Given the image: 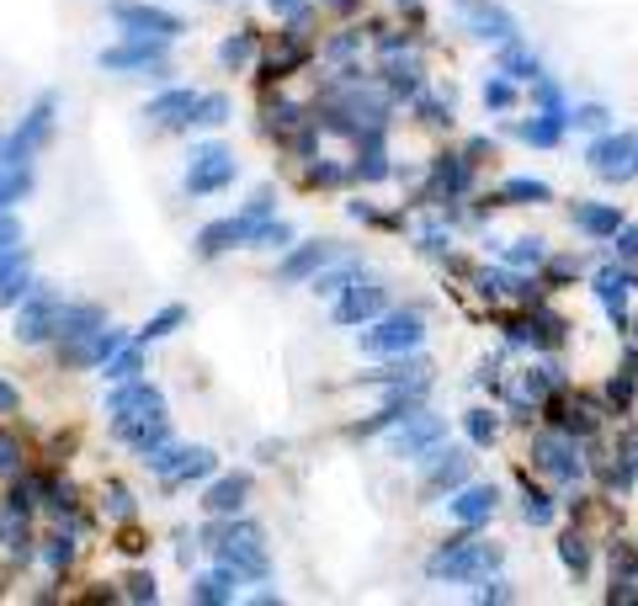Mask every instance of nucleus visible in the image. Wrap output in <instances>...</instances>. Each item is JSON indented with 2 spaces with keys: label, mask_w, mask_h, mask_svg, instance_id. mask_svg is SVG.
Instances as JSON below:
<instances>
[{
  "label": "nucleus",
  "mask_w": 638,
  "mask_h": 606,
  "mask_svg": "<svg viewBox=\"0 0 638 606\" xmlns=\"http://www.w3.org/2000/svg\"><path fill=\"white\" fill-rule=\"evenodd\" d=\"M192 107H197V91L171 86V91H160L150 107H144V118L160 122V128H192Z\"/></svg>",
  "instance_id": "nucleus-22"
},
{
  "label": "nucleus",
  "mask_w": 638,
  "mask_h": 606,
  "mask_svg": "<svg viewBox=\"0 0 638 606\" xmlns=\"http://www.w3.org/2000/svg\"><path fill=\"white\" fill-rule=\"evenodd\" d=\"M591 171H596V176H612V182L634 176L638 171V139H628V133L596 139V144H591Z\"/></svg>",
  "instance_id": "nucleus-14"
},
{
  "label": "nucleus",
  "mask_w": 638,
  "mask_h": 606,
  "mask_svg": "<svg viewBox=\"0 0 638 606\" xmlns=\"http://www.w3.org/2000/svg\"><path fill=\"white\" fill-rule=\"evenodd\" d=\"M229 96L224 91H208V96H197V107H192V128H224L229 122Z\"/></svg>",
  "instance_id": "nucleus-33"
},
{
  "label": "nucleus",
  "mask_w": 638,
  "mask_h": 606,
  "mask_svg": "<svg viewBox=\"0 0 638 606\" xmlns=\"http://www.w3.org/2000/svg\"><path fill=\"white\" fill-rule=\"evenodd\" d=\"M442 442H447V421H442V415H425V410L404 415V421H399V431L389 436L394 457H415V463H421L425 453H436Z\"/></svg>",
  "instance_id": "nucleus-8"
},
{
  "label": "nucleus",
  "mask_w": 638,
  "mask_h": 606,
  "mask_svg": "<svg viewBox=\"0 0 638 606\" xmlns=\"http://www.w3.org/2000/svg\"><path fill=\"white\" fill-rule=\"evenodd\" d=\"M543 261V240H511L506 250V267H538Z\"/></svg>",
  "instance_id": "nucleus-48"
},
{
  "label": "nucleus",
  "mask_w": 638,
  "mask_h": 606,
  "mask_svg": "<svg viewBox=\"0 0 638 606\" xmlns=\"http://www.w3.org/2000/svg\"><path fill=\"white\" fill-rule=\"evenodd\" d=\"M431 186H436V197H457L468 186V160L463 154H442L436 171H431Z\"/></svg>",
  "instance_id": "nucleus-27"
},
{
  "label": "nucleus",
  "mask_w": 638,
  "mask_h": 606,
  "mask_svg": "<svg viewBox=\"0 0 638 606\" xmlns=\"http://www.w3.org/2000/svg\"><path fill=\"white\" fill-rule=\"evenodd\" d=\"M425 495H436V489H457L468 479V457L453 453V447H436V453H425Z\"/></svg>",
  "instance_id": "nucleus-21"
},
{
  "label": "nucleus",
  "mask_w": 638,
  "mask_h": 606,
  "mask_svg": "<svg viewBox=\"0 0 638 606\" xmlns=\"http://www.w3.org/2000/svg\"><path fill=\"white\" fill-rule=\"evenodd\" d=\"M54 516H75V489L69 485H48V500H43Z\"/></svg>",
  "instance_id": "nucleus-55"
},
{
  "label": "nucleus",
  "mask_w": 638,
  "mask_h": 606,
  "mask_svg": "<svg viewBox=\"0 0 638 606\" xmlns=\"http://www.w3.org/2000/svg\"><path fill=\"white\" fill-rule=\"evenodd\" d=\"M474 32H479V37H489V43H511V37H517V22H511L506 11L485 6V11H474Z\"/></svg>",
  "instance_id": "nucleus-34"
},
{
  "label": "nucleus",
  "mask_w": 638,
  "mask_h": 606,
  "mask_svg": "<svg viewBox=\"0 0 638 606\" xmlns=\"http://www.w3.org/2000/svg\"><path fill=\"white\" fill-rule=\"evenodd\" d=\"M256 240V218H245V213H229V218H213L197 229V256L203 261H218L224 250H235V245H250Z\"/></svg>",
  "instance_id": "nucleus-13"
},
{
  "label": "nucleus",
  "mask_w": 638,
  "mask_h": 606,
  "mask_svg": "<svg viewBox=\"0 0 638 606\" xmlns=\"http://www.w3.org/2000/svg\"><path fill=\"white\" fill-rule=\"evenodd\" d=\"M165 59H171V37H139V32H122L112 48L96 54V64L107 75H144V69H154Z\"/></svg>",
  "instance_id": "nucleus-5"
},
{
  "label": "nucleus",
  "mask_w": 638,
  "mask_h": 606,
  "mask_svg": "<svg viewBox=\"0 0 638 606\" xmlns=\"http://www.w3.org/2000/svg\"><path fill=\"white\" fill-rule=\"evenodd\" d=\"M54 91H43L37 101L28 107V118L17 122L6 139H0V165H32V154L43 150L48 139H54Z\"/></svg>",
  "instance_id": "nucleus-3"
},
{
  "label": "nucleus",
  "mask_w": 638,
  "mask_h": 606,
  "mask_svg": "<svg viewBox=\"0 0 638 606\" xmlns=\"http://www.w3.org/2000/svg\"><path fill=\"white\" fill-rule=\"evenodd\" d=\"M43 489L48 485H37V479H28V474H22V479H17V485H11V495H6V506H17V511H37V495H43Z\"/></svg>",
  "instance_id": "nucleus-46"
},
{
  "label": "nucleus",
  "mask_w": 638,
  "mask_h": 606,
  "mask_svg": "<svg viewBox=\"0 0 638 606\" xmlns=\"http://www.w3.org/2000/svg\"><path fill=\"white\" fill-rule=\"evenodd\" d=\"M11 245H22V224L11 213H0V250H11Z\"/></svg>",
  "instance_id": "nucleus-57"
},
{
  "label": "nucleus",
  "mask_w": 638,
  "mask_h": 606,
  "mask_svg": "<svg viewBox=\"0 0 638 606\" xmlns=\"http://www.w3.org/2000/svg\"><path fill=\"white\" fill-rule=\"evenodd\" d=\"M107 17H112L122 32H139V37H182L186 32V22L176 17V11L150 6V0H112Z\"/></svg>",
  "instance_id": "nucleus-6"
},
{
  "label": "nucleus",
  "mask_w": 638,
  "mask_h": 606,
  "mask_svg": "<svg viewBox=\"0 0 638 606\" xmlns=\"http://www.w3.org/2000/svg\"><path fill=\"white\" fill-rule=\"evenodd\" d=\"M617 256L638 261V229H617Z\"/></svg>",
  "instance_id": "nucleus-59"
},
{
  "label": "nucleus",
  "mask_w": 638,
  "mask_h": 606,
  "mask_svg": "<svg viewBox=\"0 0 638 606\" xmlns=\"http://www.w3.org/2000/svg\"><path fill=\"white\" fill-rule=\"evenodd\" d=\"M235 176H240V160H235L229 144H197L182 186H186V197H213V192L235 186Z\"/></svg>",
  "instance_id": "nucleus-4"
},
{
  "label": "nucleus",
  "mask_w": 638,
  "mask_h": 606,
  "mask_svg": "<svg viewBox=\"0 0 638 606\" xmlns=\"http://www.w3.org/2000/svg\"><path fill=\"white\" fill-rule=\"evenodd\" d=\"M425 340V320L421 309H383L372 325H363V351L367 357H404V351H415Z\"/></svg>",
  "instance_id": "nucleus-2"
},
{
  "label": "nucleus",
  "mask_w": 638,
  "mask_h": 606,
  "mask_svg": "<svg viewBox=\"0 0 638 606\" xmlns=\"http://www.w3.org/2000/svg\"><path fill=\"white\" fill-rule=\"evenodd\" d=\"M399 6H415V0H399Z\"/></svg>",
  "instance_id": "nucleus-64"
},
{
  "label": "nucleus",
  "mask_w": 638,
  "mask_h": 606,
  "mask_svg": "<svg viewBox=\"0 0 638 606\" xmlns=\"http://www.w3.org/2000/svg\"><path fill=\"white\" fill-rule=\"evenodd\" d=\"M112 436H118L122 447H133V453L144 457V453H154L160 442H171V421H165V410H154V415H144V421L112 425Z\"/></svg>",
  "instance_id": "nucleus-20"
},
{
  "label": "nucleus",
  "mask_w": 638,
  "mask_h": 606,
  "mask_svg": "<svg viewBox=\"0 0 638 606\" xmlns=\"http://www.w3.org/2000/svg\"><path fill=\"white\" fill-rule=\"evenodd\" d=\"M182 325H186V309H182V303H165V309H160L154 320H144V331H139V340H144V346H154V340L176 335Z\"/></svg>",
  "instance_id": "nucleus-32"
},
{
  "label": "nucleus",
  "mask_w": 638,
  "mask_h": 606,
  "mask_svg": "<svg viewBox=\"0 0 638 606\" xmlns=\"http://www.w3.org/2000/svg\"><path fill=\"white\" fill-rule=\"evenodd\" d=\"M272 6V17H299L304 11V0H267Z\"/></svg>",
  "instance_id": "nucleus-62"
},
{
  "label": "nucleus",
  "mask_w": 638,
  "mask_h": 606,
  "mask_svg": "<svg viewBox=\"0 0 638 606\" xmlns=\"http://www.w3.org/2000/svg\"><path fill=\"white\" fill-rule=\"evenodd\" d=\"M154 410H165V394L154 389L150 378H133V383H112L107 394V421L112 425H128V421H144Z\"/></svg>",
  "instance_id": "nucleus-9"
},
{
  "label": "nucleus",
  "mask_w": 638,
  "mask_h": 606,
  "mask_svg": "<svg viewBox=\"0 0 638 606\" xmlns=\"http://www.w3.org/2000/svg\"><path fill=\"white\" fill-rule=\"evenodd\" d=\"M122 596H128V602H160V585H154V575L133 570V575L122 580Z\"/></svg>",
  "instance_id": "nucleus-47"
},
{
  "label": "nucleus",
  "mask_w": 638,
  "mask_h": 606,
  "mask_svg": "<svg viewBox=\"0 0 638 606\" xmlns=\"http://www.w3.org/2000/svg\"><path fill=\"white\" fill-rule=\"evenodd\" d=\"M325 6H335V11H352V6H357V0H325Z\"/></svg>",
  "instance_id": "nucleus-63"
},
{
  "label": "nucleus",
  "mask_w": 638,
  "mask_h": 606,
  "mask_svg": "<svg viewBox=\"0 0 638 606\" xmlns=\"http://www.w3.org/2000/svg\"><path fill=\"white\" fill-rule=\"evenodd\" d=\"M245 495H250V474H218V479L203 489V511L208 516H240Z\"/></svg>",
  "instance_id": "nucleus-19"
},
{
  "label": "nucleus",
  "mask_w": 638,
  "mask_h": 606,
  "mask_svg": "<svg viewBox=\"0 0 638 606\" xmlns=\"http://www.w3.org/2000/svg\"><path fill=\"white\" fill-rule=\"evenodd\" d=\"M240 585H245V575L235 570V564H218V570L192 580L186 596H192L197 606H229V602H240Z\"/></svg>",
  "instance_id": "nucleus-16"
},
{
  "label": "nucleus",
  "mask_w": 638,
  "mask_h": 606,
  "mask_svg": "<svg viewBox=\"0 0 638 606\" xmlns=\"http://www.w3.org/2000/svg\"><path fill=\"white\" fill-rule=\"evenodd\" d=\"M357 277H363V267H357V261H340V267H325V272L314 277V282H309V288H314V293H320V299H340V293H346V288H352V282H357Z\"/></svg>",
  "instance_id": "nucleus-31"
},
{
  "label": "nucleus",
  "mask_w": 638,
  "mask_h": 606,
  "mask_svg": "<svg viewBox=\"0 0 638 606\" xmlns=\"http://www.w3.org/2000/svg\"><path fill=\"white\" fill-rule=\"evenodd\" d=\"M107 516H112V521H133V516H139L133 489H128V485H107Z\"/></svg>",
  "instance_id": "nucleus-44"
},
{
  "label": "nucleus",
  "mask_w": 638,
  "mask_h": 606,
  "mask_svg": "<svg viewBox=\"0 0 638 606\" xmlns=\"http://www.w3.org/2000/svg\"><path fill=\"white\" fill-rule=\"evenodd\" d=\"M128 346V335L112 331V325H101L96 335H86V340H69V346H60V362L64 367H101L112 351H122Z\"/></svg>",
  "instance_id": "nucleus-15"
},
{
  "label": "nucleus",
  "mask_w": 638,
  "mask_h": 606,
  "mask_svg": "<svg viewBox=\"0 0 638 606\" xmlns=\"http://www.w3.org/2000/svg\"><path fill=\"white\" fill-rule=\"evenodd\" d=\"M500 75H511V80H543V64L532 59L527 48L506 43V54H500Z\"/></svg>",
  "instance_id": "nucleus-37"
},
{
  "label": "nucleus",
  "mask_w": 638,
  "mask_h": 606,
  "mask_svg": "<svg viewBox=\"0 0 638 606\" xmlns=\"http://www.w3.org/2000/svg\"><path fill=\"white\" fill-rule=\"evenodd\" d=\"M0 543L11 548L17 559H28V553H32V538H28V511H17V506H0Z\"/></svg>",
  "instance_id": "nucleus-28"
},
{
  "label": "nucleus",
  "mask_w": 638,
  "mask_h": 606,
  "mask_svg": "<svg viewBox=\"0 0 638 606\" xmlns=\"http://www.w3.org/2000/svg\"><path fill=\"white\" fill-rule=\"evenodd\" d=\"M479 602H511V591H506V580H489L485 591H479Z\"/></svg>",
  "instance_id": "nucleus-61"
},
{
  "label": "nucleus",
  "mask_w": 638,
  "mask_h": 606,
  "mask_svg": "<svg viewBox=\"0 0 638 606\" xmlns=\"http://www.w3.org/2000/svg\"><path fill=\"white\" fill-rule=\"evenodd\" d=\"M463 425H468V442H474V447H489V442L500 436V421H495L489 410H468V415H463Z\"/></svg>",
  "instance_id": "nucleus-43"
},
{
  "label": "nucleus",
  "mask_w": 638,
  "mask_h": 606,
  "mask_svg": "<svg viewBox=\"0 0 638 606\" xmlns=\"http://www.w3.org/2000/svg\"><path fill=\"white\" fill-rule=\"evenodd\" d=\"M521 516H527L532 527H548V521H553V500H548L543 489L527 485V495H521Z\"/></svg>",
  "instance_id": "nucleus-45"
},
{
  "label": "nucleus",
  "mask_w": 638,
  "mask_h": 606,
  "mask_svg": "<svg viewBox=\"0 0 638 606\" xmlns=\"http://www.w3.org/2000/svg\"><path fill=\"white\" fill-rule=\"evenodd\" d=\"M60 309H64V299L43 282L37 293H32L28 303H17V340L22 346H43V340H54V325H60Z\"/></svg>",
  "instance_id": "nucleus-7"
},
{
  "label": "nucleus",
  "mask_w": 638,
  "mask_h": 606,
  "mask_svg": "<svg viewBox=\"0 0 638 606\" xmlns=\"http://www.w3.org/2000/svg\"><path fill=\"white\" fill-rule=\"evenodd\" d=\"M564 122H570V112H538L532 122H521L517 133L527 139V144L548 150V144H559V139H564Z\"/></svg>",
  "instance_id": "nucleus-26"
},
{
  "label": "nucleus",
  "mask_w": 638,
  "mask_h": 606,
  "mask_svg": "<svg viewBox=\"0 0 638 606\" xmlns=\"http://www.w3.org/2000/svg\"><path fill=\"white\" fill-rule=\"evenodd\" d=\"M0 474H6V479L22 474V447H17V436H6V431H0Z\"/></svg>",
  "instance_id": "nucleus-50"
},
{
  "label": "nucleus",
  "mask_w": 638,
  "mask_h": 606,
  "mask_svg": "<svg viewBox=\"0 0 638 606\" xmlns=\"http://www.w3.org/2000/svg\"><path fill=\"white\" fill-rule=\"evenodd\" d=\"M28 267V245H11V250H0V288L11 282V277Z\"/></svg>",
  "instance_id": "nucleus-53"
},
{
  "label": "nucleus",
  "mask_w": 638,
  "mask_h": 606,
  "mask_svg": "<svg viewBox=\"0 0 638 606\" xmlns=\"http://www.w3.org/2000/svg\"><path fill=\"white\" fill-rule=\"evenodd\" d=\"M218 64H224V69H235V75H240V69H250V64H256V32H250V28L229 32V37L218 43Z\"/></svg>",
  "instance_id": "nucleus-25"
},
{
  "label": "nucleus",
  "mask_w": 638,
  "mask_h": 606,
  "mask_svg": "<svg viewBox=\"0 0 638 606\" xmlns=\"http://www.w3.org/2000/svg\"><path fill=\"white\" fill-rule=\"evenodd\" d=\"M628 288H634V272H623V267H607V272L596 277V293H602V303L612 309V320H623V303H628Z\"/></svg>",
  "instance_id": "nucleus-29"
},
{
  "label": "nucleus",
  "mask_w": 638,
  "mask_h": 606,
  "mask_svg": "<svg viewBox=\"0 0 638 606\" xmlns=\"http://www.w3.org/2000/svg\"><path fill=\"white\" fill-rule=\"evenodd\" d=\"M299 122H304V107H299V101H282V96H277V101H267V128H277V133H293Z\"/></svg>",
  "instance_id": "nucleus-41"
},
{
  "label": "nucleus",
  "mask_w": 638,
  "mask_h": 606,
  "mask_svg": "<svg viewBox=\"0 0 638 606\" xmlns=\"http://www.w3.org/2000/svg\"><path fill=\"white\" fill-rule=\"evenodd\" d=\"M575 229H585L591 240H617L623 213L607 208V203H575Z\"/></svg>",
  "instance_id": "nucleus-24"
},
{
  "label": "nucleus",
  "mask_w": 638,
  "mask_h": 606,
  "mask_svg": "<svg viewBox=\"0 0 638 606\" xmlns=\"http://www.w3.org/2000/svg\"><path fill=\"white\" fill-rule=\"evenodd\" d=\"M495 564H500V548H495V543H479V538H453L447 548H436V553L425 559V575L457 585V580L489 575Z\"/></svg>",
  "instance_id": "nucleus-1"
},
{
  "label": "nucleus",
  "mask_w": 638,
  "mask_h": 606,
  "mask_svg": "<svg viewBox=\"0 0 638 606\" xmlns=\"http://www.w3.org/2000/svg\"><path fill=\"white\" fill-rule=\"evenodd\" d=\"M500 197H506V203H548V182H532V176H511V182L500 186Z\"/></svg>",
  "instance_id": "nucleus-40"
},
{
  "label": "nucleus",
  "mask_w": 638,
  "mask_h": 606,
  "mask_svg": "<svg viewBox=\"0 0 638 606\" xmlns=\"http://www.w3.org/2000/svg\"><path fill=\"white\" fill-rule=\"evenodd\" d=\"M250 245H261V250H288V245H293V224H282V218H261Z\"/></svg>",
  "instance_id": "nucleus-39"
},
{
  "label": "nucleus",
  "mask_w": 638,
  "mask_h": 606,
  "mask_svg": "<svg viewBox=\"0 0 638 606\" xmlns=\"http://www.w3.org/2000/svg\"><path fill=\"white\" fill-rule=\"evenodd\" d=\"M37 288H43V282H37V277L22 267V272H17L11 282H6V288H0V309H17V303H28Z\"/></svg>",
  "instance_id": "nucleus-42"
},
{
  "label": "nucleus",
  "mask_w": 638,
  "mask_h": 606,
  "mask_svg": "<svg viewBox=\"0 0 638 606\" xmlns=\"http://www.w3.org/2000/svg\"><path fill=\"white\" fill-rule=\"evenodd\" d=\"M570 122H575V128H607V107L585 101V107H575V112H570Z\"/></svg>",
  "instance_id": "nucleus-56"
},
{
  "label": "nucleus",
  "mask_w": 638,
  "mask_h": 606,
  "mask_svg": "<svg viewBox=\"0 0 638 606\" xmlns=\"http://www.w3.org/2000/svg\"><path fill=\"white\" fill-rule=\"evenodd\" d=\"M11 410H22V394H17V389L0 378V415H11Z\"/></svg>",
  "instance_id": "nucleus-60"
},
{
  "label": "nucleus",
  "mask_w": 638,
  "mask_h": 606,
  "mask_svg": "<svg viewBox=\"0 0 638 606\" xmlns=\"http://www.w3.org/2000/svg\"><path fill=\"white\" fill-rule=\"evenodd\" d=\"M383 309H389V293H383L378 282H363V277H357V282L335 299L331 320H335V325H372Z\"/></svg>",
  "instance_id": "nucleus-12"
},
{
  "label": "nucleus",
  "mask_w": 638,
  "mask_h": 606,
  "mask_svg": "<svg viewBox=\"0 0 638 606\" xmlns=\"http://www.w3.org/2000/svg\"><path fill=\"white\" fill-rule=\"evenodd\" d=\"M335 256V240H309V245H293L288 256H282V267H277V282L282 288H299V282H314V277L331 267Z\"/></svg>",
  "instance_id": "nucleus-11"
},
{
  "label": "nucleus",
  "mask_w": 638,
  "mask_h": 606,
  "mask_svg": "<svg viewBox=\"0 0 638 606\" xmlns=\"http://www.w3.org/2000/svg\"><path fill=\"white\" fill-rule=\"evenodd\" d=\"M32 186H37L32 165H17V171H6V176H0V213H11L17 203H28Z\"/></svg>",
  "instance_id": "nucleus-30"
},
{
  "label": "nucleus",
  "mask_w": 638,
  "mask_h": 606,
  "mask_svg": "<svg viewBox=\"0 0 638 606\" xmlns=\"http://www.w3.org/2000/svg\"><path fill=\"white\" fill-rule=\"evenodd\" d=\"M240 213H245V218H256V224H261V218H272V213H277V192H272V186H261Z\"/></svg>",
  "instance_id": "nucleus-51"
},
{
  "label": "nucleus",
  "mask_w": 638,
  "mask_h": 606,
  "mask_svg": "<svg viewBox=\"0 0 638 606\" xmlns=\"http://www.w3.org/2000/svg\"><path fill=\"white\" fill-rule=\"evenodd\" d=\"M559 559H564V564H570V570H585V564H591V553H585V538H575V532H570V538H564V543H559Z\"/></svg>",
  "instance_id": "nucleus-52"
},
{
  "label": "nucleus",
  "mask_w": 638,
  "mask_h": 606,
  "mask_svg": "<svg viewBox=\"0 0 638 606\" xmlns=\"http://www.w3.org/2000/svg\"><path fill=\"white\" fill-rule=\"evenodd\" d=\"M352 176V171H340V165H331V160H320V165H309V186H340Z\"/></svg>",
  "instance_id": "nucleus-54"
},
{
  "label": "nucleus",
  "mask_w": 638,
  "mask_h": 606,
  "mask_svg": "<svg viewBox=\"0 0 638 606\" xmlns=\"http://www.w3.org/2000/svg\"><path fill=\"white\" fill-rule=\"evenodd\" d=\"M495 506H500V495H495V485H463L447 500V511H453V521H463V527H485L489 516H495Z\"/></svg>",
  "instance_id": "nucleus-18"
},
{
  "label": "nucleus",
  "mask_w": 638,
  "mask_h": 606,
  "mask_svg": "<svg viewBox=\"0 0 638 606\" xmlns=\"http://www.w3.org/2000/svg\"><path fill=\"white\" fill-rule=\"evenodd\" d=\"M75 553H80L75 532H54V538L43 543V564H48V570H69V564H75Z\"/></svg>",
  "instance_id": "nucleus-38"
},
{
  "label": "nucleus",
  "mask_w": 638,
  "mask_h": 606,
  "mask_svg": "<svg viewBox=\"0 0 638 606\" xmlns=\"http://www.w3.org/2000/svg\"><path fill=\"white\" fill-rule=\"evenodd\" d=\"M107 325V309L101 303H64L60 325H54V346H69V340H86Z\"/></svg>",
  "instance_id": "nucleus-17"
},
{
  "label": "nucleus",
  "mask_w": 638,
  "mask_h": 606,
  "mask_svg": "<svg viewBox=\"0 0 638 606\" xmlns=\"http://www.w3.org/2000/svg\"><path fill=\"white\" fill-rule=\"evenodd\" d=\"M532 463L543 468L548 479H559V485H575L580 479V447L570 431H543L538 442H532Z\"/></svg>",
  "instance_id": "nucleus-10"
},
{
  "label": "nucleus",
  "mask_w": 638,
  "mask_h": 606,
  "mask_svg": "<svg viewBox=\"0 0 638 606\" xmlns=\"http://www.w3.org/2000/svg\"><path fill=\"white\" fill-rule=\"evenodd\" d=\"M213 468H218V457H213L208 447H186L182 468H176V474H171V485H197V479H208Z\"/></svg>",
  "instance_id": "nucleus-35"
},
{
  "label": "nucleus",
  "mask_w": 638,
  "mask_h": 606,
  "mask_svg": "<svg viewBox=\"0 0 638 606\" xmlns=\"http://www.w3.org/2000/svg\"><path fill=\"white\" fill-rule=\"evenodd\" d=\"M357 43H363V32H346V37H335L325 54H331V59H346V54H357Z\"/></svg>",
  "instance_id": "nucleus-58"
},
{
  "label": "nucleus",
  "mask_w": 638,
  "mask_h": 606,
  "mask_svg": "<svg viewBox=\"0 0 638 606\" xmlns=\"http://www.w3.org/2000/svg\"><path fill=\"white\" fill-rule=\"evenodd\" d=\"M144 351H150L144 340H128L122 351H112V357L101 362V378H107V383H133V378H144V367H150Z\"/></svg>",
  "instance_id": "nucleus-23"
},
{
  "label": "nucleus",
  "mask_w": 638,
  "mask_h": 606,
  "mask_svg": "<svg viewBox=\"0 0 638 606\" xmlns=\"http://www.w3.org/2000/svg\"><path fill=\"white\" fill-rule=\"evenodd\" d=\"M511 101H517V91H511V75H495V80L485 86V107H495V112H506Z\"/></svg>",
  "instance_id": "nucleus-49"
},
{
  "label": "nucleus",
  "mask_w": 638,
  "mask_h": 606,
  "mask_svg": "<svg viewBox=\"0 0 638 606\" xmlns=\"http://www.w3.org/2000/svg\"><path fill=\"white\" fill-rule=\"evenodd\" d=\"M383 75H389V91L394 96H421V64L415 59H389Z\"/></svg>",
  "instance_id": "nucleus-36"
}]
</instances>
